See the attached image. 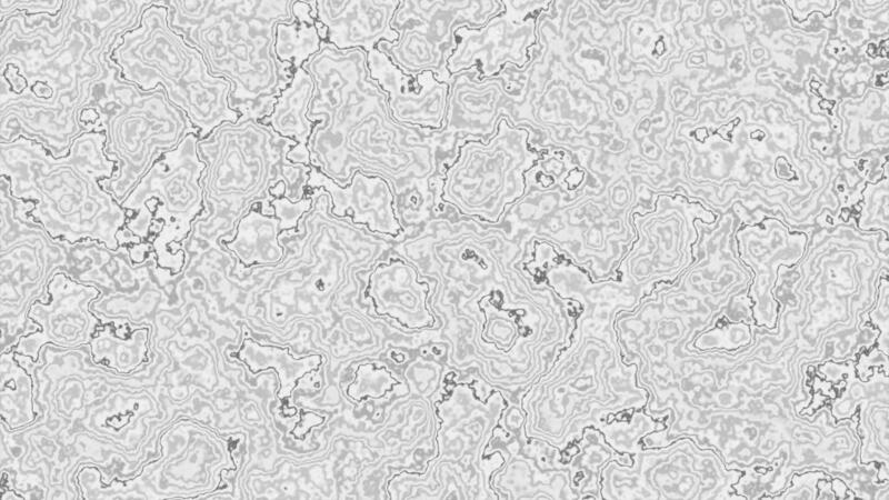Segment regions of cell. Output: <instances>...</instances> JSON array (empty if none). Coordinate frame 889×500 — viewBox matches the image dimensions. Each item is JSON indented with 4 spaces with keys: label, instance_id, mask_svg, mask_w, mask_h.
<instances>
[{
    "label": "cell",
    "instance_id": "cell-13",
    "mask_svg": "<svg viewBox=\"0 0 889 500\" xmlns=\"http://www.w3.org/2000/svg\"><path fill=\"white\" fill-rule=\"evenodd\" d=\"M307 188H323L337 217H350L353 223L392 242L407 236L397 216L393 189L380 176L356 170L350 181L340 186L311 166Z\"/></svg>",
    "mask_w": 889,
    "mask_h": 500
},
{
    "label": "cell",
    "instance_id": "cell-9",
    "mask_svg": "<svg viewBox=\"0 0 889 500\" xmlns=\"http://www.w3.org/2000/svg\"><path fill=\"white\" fill-rule=\"evenodd\" d=\"M0 257L2 322L13 333L24 326L37 301H48V287L60 268H71L70 243L52 238L29 213L28 204L11 196L0 177Z\"/></svg>",
    "mask_w": 889,
    "mask_h": 500
},
{
    "label": "cell",
    "instance_id": "cell-5",
    "mask_svg": "<svg viewBox=\"0 0 889 500\" xmlns=\"http://www.w3.org/2000/svg\"><path fill=\"white\" fill-rule=\"evenodd\" d=\"M293 0H167L170 23L201 51L212 74L232 84L241 118L262 120L291 82L277 57L276 28L294 20Z\"/></svg>",
    "mask_w": 889,
    "mask_h": 500
},
{
    "label": "cell",
    "instance_id": "cell-8",
    "mask_svg": "<svg viewBox=\"0 0 889 500\" xmlns=\"http://www.w3.org/2000/svg\"><path fill=\"white\" fill-rule=\"evenodd\" d=\"M198 141L196 133L188 134L152 164L120 203L128 220L117 234L119 246L150 241L159 267L172 274L186 268L183 243L204 211L201 177L206 163Z\"/></svg>",
    "mask_w": 889,
    "mask_h": 500
},
{
    "label": "cell",
    "instance_id": "cell-3",
    "mask_svg": "<svg viewBox=\"0 0 889 500\" xmlns=\"http://www.w3.org/2000/svg\"><path fill=\"white\" fill-rule=\"evenodd\" d=\"M106 134L79 136L67 156L56 157L34 140L0 141V177L13 198L54 239L68 243L94 241L117 249L127 211L104 189L116 163L104 152Z\"/></svg>",
    "mask_w": 889,
    "mask_h": 500
},
{
    "label": "cell",
    "instance_id": "cell-14",
    "mask_svg": "<svg viewBox=\"0 0 889 500\" xmlns=\"http://www.w3.org/2000/svg\"><path fill=\"white\" fill-rule=\"evenodd\" d=\"M399 4L400 0H316V20L327 28L330 44L368 53L382 41L398 39L391 22Z\"/></svg>",
    "mask_w": 889,
    "mask_h": 500
},
{
    "label": "cell",
    "instance_id": "cell-12",
    "mask_svg": "<svg viewBox=\"0 0 889 500\" xmlns=\"http://www.w3.org/2000/svg\"><path fill=\"white\" fill-rule=\"evenodd\" d=\"M370 76L388 96V108L398 123L432 134L442 128L449 94L448 82L432 72L411 77L377 48L367 53Z\"/></svg>",
    "mask_w": 889,
    "mask_h": 500
},
{
    "label": "cell",
    "instance_id": "cell-17",
    "mask_svg": "<svg viewBox=\"0 0 889 500\" xmlns=\"http://www.w3.org/2000/svg\"><path fill=\"white\" fill-rule=\"evenodd\" d=\"M314 90L312 77L303 68L296 69L291 82L277 98L272 112L260 121L270 126L281 137L294 140L301 147H307L317 124L316 121L308 118Z\"/></svg>",
    "mask_w": 889,
    "mask_h": 500
},
{
    "label": "cell",
    "instance_id": "cell-15",
    "mask_svg": "<svg viewBox=\"0 0 889 500\" xmlns=\"http://www.w3.org/2000/svg\"><path fill=\"white\" fill-rule=\"evenodd\" d=\"M366 298L377 316L394 321L404 330L427 323L426 293L412 264L399 253L379 260L368 274Z\"/></svg>",
    "mask_w": 889,
    "mask_h": 500
},
{
    "label": "cell",
    "instance_id": "cell-19",
    "mask_svg": "<svg viewBox=\"0 0 889 500\" xmlns=\"http://www.w3.org/2000/svg\"><path fill=\"white\" fill-rule=\"evenodd\" d=\"M239 357L253 372L276 369L286 382L297 380L321 361L319 356L313 354L296 358L290 354L289 347L266 346L252 339L244 340Z\"/></svg>",
    "mask_w": 889,
    "mask_h": 500
},
{
    "label": "cell",
    "instance_id": "cell-2",
    "mask_svg": "<svg viewBox=\"0 0 889 500\" xmlns=\"http://www.w3.org/2000/svg\"><path fill=\"white\" fill-rule=\"evenodd\" d=\"M302 68L316 87L308 110L317 122L307 143L312 167L340 186L356 170L380 176L396 197L438 172L441 139L392 119L363 50L323 41Z\"/></svg>",
    "mask_w": 889,
    "mask_h": 500
},
{
    "label": "cell",
    "instance_id": "cell-21",
    "mask_svg": "<svg viewBox=\"0 0 889 500\" xmlns=\"http://www.w3.org/2000/svg\"><path fill=\"white\" fill-rule=\"evenodd\" d=\"M62 6L63 1L61 0H0V17H4L18 11L29 14L57 13Z\"/></svg>",
    "mask_w": 889,
    "mask_h": 500
},
{
    "label": "cell",
    "instance_id": "cell-4",
    "mask_svg": "<svg viewBox=\"0 0 889 500\" xmlns=\"http://www.w3.org/2000/svg\"><path fill=\"white\" fill-rule=\"evenodd\" d=\"M296 144L260 120L241 117L199 139L198 153L206 163L201 177L204 211L183 243L187 257L222 247L254 204H260L263 213L274 214L271 189L280 182L286 183V197L293 202L307 194L311 166L288 159Z\"/></svg>",
    "mask_w": 889,
    "mask_h": 500
},
{
    "label": "cell",
    "instance_id": "cell-6",
    "mask_svg": "<svg viewBox=\"0 0 889 500\" xmlns=\"http://www.w3.org/2000/svg\"><path fill=\"white\" fill-rule=\"evenodd\" d=\"M111 60L121 78L142 91L161 87L199 139L240 118L230 104L231 82L212 74L201 51L172 28L167 0H152L139 24L121 36Z\"/></svg>",
    "mask_w": 889,
    "mask_h": 500
},
{
    "label": "cell",
    "instance_id": "cell-11",
    "mask_svg": "<svg viewBox=\"0 0 889 500\" xmlns=\"http://www.w3.org/2000/svg\"><path fill=\"white\" fill-rule=\"evenodd\" d=\"M48 292V301H37L28 313V320L39 326L38 331L20 337L14 349L32 360L48 343L64 348L88 343L100 324L90 311L99 294L94 286L80 283L61 271L53 276Z\"/></svg>",
    "mask_w": 889,
    "mask_h": 500
},
{
    "label": "cell",
    "instance_id": "cell-18",
    "mask_svg": "<svg viewBox=\"0 0 889 500\" xmlns=\"http://www.w3.org/2000/svg\"><path fill=\"white\" fill-rule=\"evenodd\" d=\"M314 0L294 1L292 13L294 20L291 22H280L276 28L274 49L280 61L292 66L293 70L302 66L322 46L316 19L312 17Z\"/></svg>",
    "mask_w": 889,
    "mask_h": 500
},
{
    "label": "cell",
    "instance_id": "cell-16",
    "mask_svg": "<svg viewBox=\"0 0 889 500\" xmlns=\"http://www.w3.org/2000/svg\"><path fill=\"white\" fill-rule=\"evenodd\" d=\"M281 232L276 214H266L260 204H254L239 220L232 238L222 246L244 268L277 263L286 256L279 240Z\"/></svg>",
    "mask_w": 889,
    "mask_h": 500
},
{
    "label": "cell",
    "instance_id": "cell-20",
    "mask_svg": "<svg viewBox=\"0 0 889 500\" xmlns=\"http://www.w3.org/2000/svg\"><path fill=\"white\" fill-rule=\"evenodd\" d=\"M271 206L276 217L280 220L281 230H296L300 219L310 210L312 198L307 191V194L299 201L293 202L287 197H280L273 199Z\"/></svg>",
    "mask_w": 889,
    "mask_h": 500
},
{
    "label": "cell",
    "instance_id": "cell-7",
    "mask_svg": "<svg viewBox=\"0 0 889 500\" xmlns=\"http://www.w3.org/2000/svg\"><path fill=\"white\" fill-rule=\"evenodd\" d=\"M80 120L88 132L106 134L104 152L116 170L101 184L119 203L166 152L190 133L199 137L186 112L169 101L161 87L142 91L123 80L114 63Z\"/></svg>",
    "mask_w": 889,
    "mask_h": 500
},
{
    "label": "cell",
    "instance_id": "cell-10",
    "mask_svg": "<svg viewBox=\"0 0 889 500\" xmlns=\"http://www.w3.org/2000/svg\"><path fill=\"white\" fill-rule=\"evenodd\" d=\"M462 10L463 4L457 2L400 0L391 22L399 37L380 42L377 49L406 74L414 78L429 71L448 82L447 61L456 47L455 26Z\"/></svg>",
    "mask_w": 889,
    "mask_h": 500
},
{
    "label": "cell",
    "instance_id": "cell-1",
    "mask_svg": "<svg viewBox=\"0 0 889 500\" xmlns=\"http://www.w3.org/2000/svg\"><path fill=\"white\" fill-rule=\"evenodd\" d=\"M152 0H64L57 13L0 17V141L34 140L63 157L108 76L121 36Z\"/></svg>",
    "mask_w": 889,
    "mask_h": 500
}]
</instances>
